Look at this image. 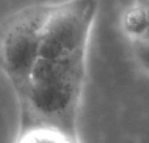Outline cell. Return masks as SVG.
Returning a JSON list of instances; mask_svg holds the SVG:
<instances>
[{
  "label": "cell",
  "instance_id": "6da1fadb",
  "mask_svg": "<svg viewBox=\"0 0 149 143\" xmlns=\"http://www.w3.org/2000/svg\"><path fill=\"white\" fill-rule=\"evenodd\" d=\"M97 11L98 0L51 4L38 57L20 93L34 128H51L77 135L89 39Z\"/></svg>",
  "mask_w": 149,
  "mask_h": 143
},
{
  "label": "cell",
  "instance_id": "7a4b0ae2",
  "mask_svg": "<svg viewBox=\"0 0 149 143\" xmlns=\"http://www.w3.org/2000/svg\"><path fill=\"white\" fill-rule=\"evenodd\" d=\"M51 4L33 5L13 16L0 34V66L22 92L38 57L42 30Z\"/></svg>",
  "mask_w": 149,
  "mask_h": 143
},
{
  "label": "cell",
  "instance_id": "3957f363",
  "mask_svg": "<svg viewBox=\"0 0 149 143\" xmlns=\"http://www.w3.org/2000/svg\"><path fill=\"white\" fill-rule=\"evenodd\" d=\"M122 25H123L126 34L131 38V41L145 38L148 29V20L145 7L141 0L135 3L132 7H130L124 12L123 17H122Z\"/></svg>",
  "mask_w": 149,
  "mask_h": 143
},
{
  "label": "cell",
  "instance_id": "277c9868",
  "mask_svg": "<svg viewBox=\"0 0 149 143\" xmlns=\"http://www.w3.org/2000/svg\"><path fill=\"white\" fill-rule=\"evenodd\" d=\"M18 143H80L77 135H70L51 128H31Z\"/></svg>",
  "mask_w": 149,
  "mask_h": 143
},
{
  "label": "cell",
  "instance_id": "5b68a950",
  "mask_svg": "<svg viewBox=\"0 0 149 143\" xmlns=\"http://www.w3.org/2000/svg\"><path fill=\"white\" fill-rule=\"evenodd\" d=\"M132 42V51L137 63L149 74V39H135Z\"/></svg>",
  "mask_w": 149,
  "mask_h": 143
},
{
  "label": "cell",
  "instance_id": "8992f818",
  "mask_svg": "<svg viewBox=\"0 0 149 143\" xmlns=\"http://www.w3.org/2000/svg\"><path fill=\"white\" fill-rule=\"evenodd\" d=\"M143 4L145 7V12H147V20H148V29L147 34H145V39H149V0H141Z\"/></svg>",
  "mask_w": 149,
  "mask_h": 143
}]
</instances>
